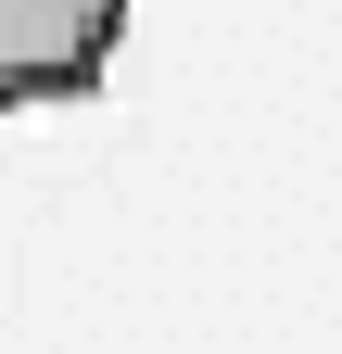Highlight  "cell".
Instances as JSON below:
<instances>
[{
    "label": "cell",
    "instance_id": "6da1fadb",
    "mask_svg": "<svg viewBox=\"0 0 342 354\" xmlns=\"http://www.w3.org/2000/svg\"><path fill=\"white\" fill-rule=\"evenodd\" d=\"M127 38V0H0V102H76Z\"/></svg>",
    "mask_w": 342,
    "mask_h": 354
}]
</instances>
